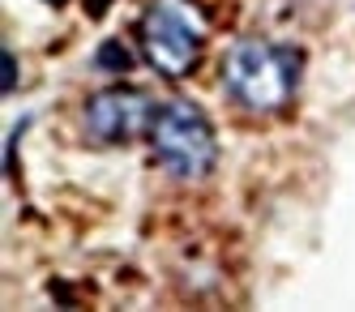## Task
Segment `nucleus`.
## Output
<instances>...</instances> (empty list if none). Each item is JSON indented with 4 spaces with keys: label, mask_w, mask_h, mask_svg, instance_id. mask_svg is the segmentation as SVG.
I'll return each mask as SVG.
<instances>
[{
    "label": "nucleus",
    "mask_w": 355,
    "mask_h": 312,
    "mask_svg": "<svg viewBox=\"0 0 355 312\" xmlns=\"http://www.w3.org/2000/svg\"><path fill=\"white\" fill-rule=\"evenodd\" d=\"M304 73V56L291 43H274V39H236L223 56V86L232 94L236 107L252 116H274L295 98Z\"/></svg>",
    "instance_id": "nucleus-1"
},
{
    "label": "nucleus",
    "mask_w": 355,
    "mask_h": 312,
    "mask_svg": "<svg viewBox=\"0 0 355 312\" xmlns=\"http://www.w3.org/2000/svg\"><path fill=\"white\" fill-rule=\"evenodd\" d=\"M150 154L175 180H206L218 163V137L210 116L189 98H167L150 120Z\"/></svg>",
    "instance_id": "nucleus-2"
},
{
    "label": "nucleus",
    "mask_w": 355,
    "mask_h": 312,
    "mask_svg": "<svg viewBox=\"0 0 355 312\" xmlns=\"http://www.w3.org/2000/svg\"><path fill=\"white\" fill-rule=\"evenodd\" d=\"M137 43L146 64L159 77H189L201 60V47H206V35H201L197 17L184 9V0H155L141 21H137Z\"/></svg>",
    "instance_id": "nucleus-3"
},
{
    "label": "nucleus",
    "mask_w": 355,
    "mask_h": 312,
    "mask_svg": "<svg viewBox=\"0 0 355 312\" xmlns=\"http://www.w3.org/2000/svg\"><path fill=\"white\" fill-rule=\"evenodd\" d=\"M150 120H155V98L137 86H103L82 107V128L94 146H129L150 133Z\"/></svg>",
    "instance_id": "nucleus-4"
},
{
    "label": "nucleus",
    "mask_w": 355,
    "mask_h": 312,
    "mask_svg": "<svg viewBox=\"0 0 355 312\" xmlns=\"http://www.w3.org/2000/svg\"><path fill=\"white\" fill-rule=\"evenodd\" d=\"M94 64L103 69V73H129V69L137 64V56H133V51H124V43H120V39H107V43H98Z\"/></svg>",
    "instance_id": "nucleus-5"
},
{
    "label": "nucleus",
    "mask_w": 355,
    "mask_h": 312,
    "mask_svg": "<svg viewBox=\"0 0 355 312\" xmlns=\"http://www.w3.org/2000/svg\"><path fill=\"white\" fill-rule=\"evenodd\" d=\"M47 5H64V0H47Z\"/></svg>",
    "instance_id": "nucleus-6"
}]
</instances>
